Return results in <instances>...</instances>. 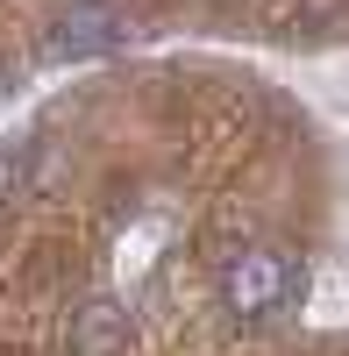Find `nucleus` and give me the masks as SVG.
Instances as JSON below:
<instances>
[{"label":"nucleus","mask_w":349,"mask_h":356,"mask_svg":"<svg viewBox=\"0 0 349 356\" xmlns=\"http://www.w3.org/2000/svg\"><path fill=\"white\" fill-rule=\"evenodd\" d=\"M65 356H129V314L122 300H79L65 321Z\"/></svg>","instance_id":"obj_3"},{"label":"nucleus","mask_w":349,"mask_h":356,"mask_svg":"<svg viewBox=\"0 0 349 356\" xmlns=\"http://www.w3.org/2000/svg\"><path fill=\"white\" fill-rule=\"evenodd\" d=\"M8 79H15V65H8V57H0V93H8Z\"/></svg>","instance_id":"obj_5"},{"label":"nucleus","mask_w":349,"mask_h":356,"mask_svg":"<svg viewBox=\"0 0 349 356\" xmlns=\"http://www.w3.org/2000/svg\"><path fill=\"white\" fill-rule=\"evenodd\" d=\"M22 200H29V157L0 143V214H15Z\"/></svg>","instance_id":"obj_4"},{"label":"nucleus","mask_w":349,"mask_h":356,"mask_svg":"<svg viewBox=\"0 0 349 356\" xmlns=\"http://www.w3.org/2000/svg\"><path fill=\"white\" fill-rule=\"evenodd\" d=\"M122 36L129 29H122V8H114V0H65L57 22H50V50L57 57H100Z\"/></svg>","instance_id":"obj_2"},{"label":"nucleus","mask_w":349,"mask_h":356,"mask_svg":"<svg viewBox=\"0 0 349 356\" xmlns=\"http://www.w3.org/2000/svg\"><path fill=\"white\" fill-rule=\"evenodd\" d=\"M300 257L293 250H271V243H250L221 264V314L236 328H271L278 314L300 307Z\"/></svg>","instance_id":"obj_1"}]
</instances>
